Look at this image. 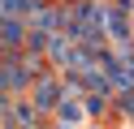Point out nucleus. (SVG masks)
I'll list each match as a JSON object with an SVG mask.
<instances>
[{
	"label": "nucleus",
	"mask_w": 134,
	"mask_h": 129,
	"mask_svg": "<svg viewBox=\"0 0 134 129\" xmlns=\"http://www.w3.org/2000/svg\"><path fill=\"white\" fill-rule=\"evenodd\" d=\"M117 112L125 120H134V95H117Z\"/></svg>",
	"instance_id": "39448f33"
},
{
	"label": "nucleus",
	"mask_w": 134,
	"mask_h": 129,
	"mask_svg": "<svg viewBox=\"0 0 134 129\" xmlns=\"http://www.w3.org/2000/svg\"><path fill=\"white\" fill-rule=\"evenodd\" d=\"M30 30H65V4H56V0H43V4L35 9V17H30Z\"/></svg>",
	"instance_id": "20e7f679"
},
{
	"label": "nucleus",
	"mask_w": 134,
	"mask_h": 129,
	"mask_svg": "<svg viewBox=\"0 0 134 129\" xmlns=\"http://www.w3.org/2000/svg\"><path fill=\"white\" fill-rule=\"evenodd\" d=\"M104 9L99 0H74V4H65V34L78 43L95 39V34H104Z\"/></svg>",
	"instance_id": "f257e3e1"
},
{
	"label": "nucleus",
	"mask_w": 134,
	"mask_h": 129,
	"mask_svg": "<svg viewBox=\"0 0 134 129\" xmlns=\"http://www.w3.org/2000/svg\"><path fill=\"white\" fill-rule=\"evenodd\" d=\"M65 95H69V86H65V73H56V69L39 73L35 86H30V99H35V108H43V112H56Z\"/></svg>",
	"instance_id": "7ed1b4c3"
},
{
	"label": "nucleus",
	"mask_w": 134,
	"mask_h": 129,
	"mask_svg": "<svg viewBox=\"0 0 134 129\" xmlns=\"http://www.w3.org/2000/svg\"><path fill=\"white\" fill-rule=\"evenodd\" d=\"M104 34H108V43H134V0H108Z\"/></svg>",
	"instance_id": "f03ea898"
},
{
	"label": "nucleus",
	"mask_w": 134,
	"mask_h": 129,
	"mask_svg": "<svg viewBox=\"0 0 134 129\" xmlns=\"http://www.w3.org/2000/svg\"><path fill=\"white\" fill-rule=\"evenodd\" d=\"M52 129H87V125H74V120H52Z\"/></svg>",
	"instance_id": "423d86ee"
}]
</instances>
